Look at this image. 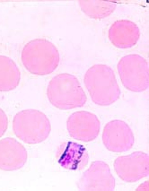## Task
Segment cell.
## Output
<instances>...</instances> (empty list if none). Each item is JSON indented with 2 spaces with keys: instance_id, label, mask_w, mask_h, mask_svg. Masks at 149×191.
Listing matches in <instances>:
<instances>
[{
  "instance_id": "obj_1",
  "label": "cell",
  "mask_w": 149,
  "mask_h": 191,
  "mask_svg": "<svg viewBox=\"0 0 149 191\" xmlns=\"http://www.w3.org/2000/svg\"><path fill=\"white\" fill-rule=\"evenodd\" d=\"M51 103L63 109L82 107L86 98L77 78L68 73H61L50 81L47 91Z\"/></svg>"
},
{
  "instance_id": "obj_2",
  "label": "cell",
  "mask_w": 149,
  "mask_h": 191,
  "mask_svg": "<svg viewBox=\"0 0 149 191\" xmlns=\"http://www.w3.org/2000/svg\"><path fill=\"white\" fill-rule=\"evenodd\" d=\"M84 82L93 101L101 105H109L117 100L120 90L113 72L109 69L86 72Z\"/></svg>"
},
{
  "instance_id": "obj_3",
  "label": "cell",
  "mask_w": 149,
  "mask_h": 191,
  "mask_svg": "<svg viewBox=\"0 0 149 191\" xmlns=\"http://www.w3.org/2000/svg\"><path fill=\"white\" fill-rule=\"evenodd\" d=\"M13 128L16 135L24 142L34 143L38 142L37 137L42 132L48 131L49 123L46 116L34 109L22 111L15 116Z\"/></svg>"
},
{
  "instance_id": "obj_4",
  "label": "cell",
  "mask_w": 149,
  "mask_h": 191,
  "mask_svg": "<svg viewBox=\"0 0 149 191\" xmlns=\"http://www.w3.org/2000/svg\"><path fill=\"white\" fill-rule=\"evenodd\" d=\"M50 47L37 46L28 52L29 56L27 57L28 60L25 61V65L30 73L44 75L55 70L58 63L57 56L56 52Z\"/></svg>"
},
{
  "instance_id": "obj_5",
  "label": "cell",
  "mask_w": 149,
  "mask_h": 191,
  "mask_svg": "<svg viewBox=\"0 0 149 191\" xmlns=\"http://www.w3.org/2000/svg\"><path fill=\"white\" fill-rule=\"evenodd\" d=\"M85 151L82 146L72 142H67L60 147L58 161L64 167L71 170L78 169L80 168Z\"/></svg>"
},
{
  "instance_id": "obj_6",
  "label": "cell",
  "mask_w": 149,
  "mask_h": 191,
  "mask_svg": "<svg viewBox=\"0 0 149 191\" xmlns=\"http://www.w3.org/2000/svg\"><path fill=\"white\" fill-rule=\"evenodd\" d=\"M20 72L14 65L8 62H0V91H8L18 85Z\"/></svg>"
},
{
  "instance_id": "obj_7",
  "label": "cell",
  "mask_w": 149,
  "mask_h": 191,
  "mask_svg": "<svg viewBox=\"0 0 149 191\" xmlns=\"http://www.w3.org/2000/svg\"><path fill=\"white\" fill-rule=\"evenodd\" d=\"M8 118L5 112L0 108V137L4 133L8 125Z\"/></svg>"
}]
</instances>
